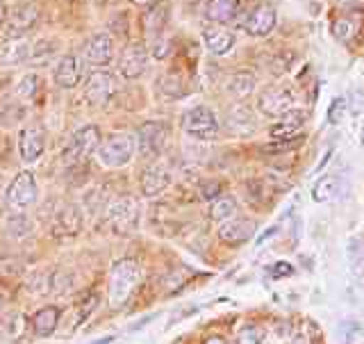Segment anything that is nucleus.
<instances>
[{"instance_id":"obj_33","label":"nucleus","mask_w":364,"mask_h":344,"mask_svg":"<svg viewBox=\"0 0 364 344\" xmlns=\"http://www.w3.org/2000/svg\"><path fill=\"white\" fill-rule=\"evenodd\" d=\"M333 34H335V39L348 43V41L353 39V34H355V26H353V21H348V19H344V16H339V19L333 23Z\"/></svg>"},{"instance_id":"obj_22","label":"nucleus","mask_w":364,"mask_h":344,"mask_svg":"<svg viewBox=\"0 0 364 344\" xmlns=\"http://www.w3.org/2000/svg\"><path fill=\"white\" fill-rule=\"evenodd\" d=\"M239 7H242L239 0H208L203 9V16L210 23H216V26H225V23L237 19Z\"/></svg>"},{"instance_id":"obj_24","label":"nucleus","mask_w":364,"mask_h":344,"mask_svg":"<svg viewBox=\"0 0 364 344\" xmlns=\"http://www.w3.org/2000/svg\"><path fill=\"white\" fill-rule=\"evenodd\" d=\"M30 60V46L26 39H3L0 43V64L16 66Z\"/></svg>"},{"instance_id":"obj_3","label":"nucleus","mask_w":364,"mask_h":344,"mask_svg":"<svg viewBox=\"0 0 364 344\" xmlns=\"http://www.w3.org/2000/svg\"><path fill=\"white\" fill-rule=\"evenodd\" d=\"M136 140L128 132H114L98 146V162L107 169H121L132 160Z\"/></svg>"},{"instance_id":"obj_39","label":"nucleus","mask_w":364,"mask_h":344,"mask_svg":"<svg viewBox=\"0 0 364 344\" xmlns=\"http://www.w3.org/2000/svg\"><path fill=\"white\" fill-rule=\"evenodd\" d=\"M341 335H344L346 342H355V340L362 335L360 324H355V322H346L344 326H341Z\"/></svg>"},{"instance_id":"obj_29","label":"nucleus","mask_w":364,"mask_h":344,"mask_svg":"<svg viewBox=\"0 0 364 344\" xmlns=\"http://www.w3.org/2000/svg\"><path fill=\"white\" fill-rule=\"evenodd\" d=\"M228 125H230V130L237 135H248V132H253L255 121L248 108H235L228 114Z\"/></svg>"},{"instance_id":"obj_23","label":"nucleus","mask_w":364,"mask_h":344,"mask_svg":"<svg viewBox=\"0 0 364 344\" xmlns=\"http://www.w3.org/2000/svg\"><path fill=\"white\" fill-rule=\"evenodd\" d=\"M57 324H60V308L55 306H46L32 315V330L39 338H50L57 330Z\"/></svg>"},{"instance_id":"obj_9","label":"nucleus","mask_w":364,"mask_h":344,"mask_svg":"<svg viewBox=\"0 0 364 344\" xmlns=\"http://www.w3.org/2000/svg\"><path fill=\"white\" fill-rule=\"evenodd\" d=\"M148 62H151V53H148L144 43L139 41L128 43L119 57V73L125 80H136L146 73Z\"/></svg>"},{"instance_id":"obj_8","label":"nucleus","mask_w":364,"mask_h":344,"mask_svg":"<svg viewBox=\"0 0 364 344\" xmlns=\"http://www.w3.org/2000/svg\"><path fill=\"white\" fill-rule=\"evenodd\" d=\"M168 125L164 121H148L136 132V146H139L141 157H157L168 144Z\"/></svg>"},{"instance_id":"obj_46","label":"nucleus","mask_w":364,"mask_h":344,"mask_svg":"<svg viewBox=\"0 0 364 344\" xmlns=\"http://www.w3.org/2000/svg\"><path fill=\"white\" fill-rule=\"evenodd\" d=\"M294 344H305V340H296Z\"/></svg>"},{"instance_id":"obj_32","label":"nucleus","mask_w":364,"mask_h":344,"mask_svg":"<svg viewBox=\"0 0 364 344\" xmlns=\"http://www.w3.org/2000/svg\"><path fill=\"white\" fill-rule=\"evenodd\" d=\"M98 308V294H89L87 299L80 303V308H77V313H75V319H73V328H77V326H82L87 319L91 317V313H94Z\"/></svg>"},{"instance_id":"obj_40","label":"nucleus","mask_w":364,"mask_h":344,"mask_svg":"<svg viewBox=\"0 0 364 344\" xmlns=\"http://www.w3.org/2000/svg\"><path fill=\"white\" fill-rule=\"evenodd\" d=\"M168 51H171V43L168 41H162V37L153 39V57H157V60H164V57H168Z\"/></svg>"},{"instance_id":"obj_48","label":"nucleus","mask_w":364,"mask_h":344,"mask_svg":"<svg viewBox=\"0 0 364 344\" xmlns=\"http://www.w3.org/2000/svg\"><path fill=\"white\" fill-rule=\"evenodd\" d=\"M362 144H364V128H362Z\"/></svg>"},{"instance_id":"obj_15","label":"nucleus","mask_w":364,"mask_h":344,"mask_svg":"<svg viewBox=\"0 0 364 344\" xmlns=\"http://www.w3.org/2000/svg\"><path fill=\"white\" fill-rule=\"evenodd\" d=\"M43 148H46V137L43 130L37 128V125H28L18 132V157L21 162L32 165L43 155Z\"/></svg>"},{"instance_id":"obj_16","label":"nucleus","mask_w":364,"mask_h":344,"mask_svg":"<svg viewBox=\"0 0 364 344\" xmlns=\"http://www.w3.org/2000/svg\"><path fill=\"white\" fill-rule=\"evenodd\" d=\"M55 83L64 87V89H73L80 85V80L85 75V66H82V60L75 55H62L60 60L55 64Z\"/></svg>"},{"instance_id":"obj_42","label":"nucleus","mask_w":364,"mask_h":344,"mask_svg":"<svg viewBox=\"0 0 364 344\" xmlns=\"http://www.w3.org/2000/svg\"><path fill=\"white\" fill-rule=\"evenodd\" d=\"M7 14H9V9H7V5H5V0H0V28L5 26Z\"/></svg>"},{"instance_id":"obj_41","label":"nucleus","mask_w":364,"mask_h":344,"mask_svg":"<svg viewBox=\"0 0 364 344\" xmlns=\"http://www.w3.org/2000/svg\"><path fill=\"white\" fill-rule=\"evenodd\" d=\"M291 273H294V267L289 262H278V265H273V269H271L273 278H284V276H291Z\"/></svg>"},{"instance_id":"obj_2","label":"nucleus","mask_w":364,"mask_h":344,"mask_svg":"<svg viewBox=\"0 0 364 344\" xmlns=\"http://www.w3.org/2000/svg\"><path fill=\"white\" fill-rule=\"evenodd\" d=\"M100 130L98 125L94 123H87L82 128H77L68 142L64 144V151H62V160L66 165H80L85 162L87 157H91L100 146Z\"/></svg>"},{"instance_id":"obj_31","label":"nucleus","mask_w":364,"mask_h":344,"mask_svg":"<svg viewBox=\"0 0 364 344\" xmlns=\"http://www.w3.org/2000/svg\"><path fill=\"white\" fill-rule=\"evenodd\" d=\"M157 89L159 94L166 96V98H180L185 94V87H182V80L176 78V75H162L157 83Z\"/></svg>"},{"instance_id":"obj_6","label":"nucleus","mask_w":364,"mask_h":344,"mask_svg":"<svg viewBox=\"0 0 364 344\" xmlns=\"http://www.w3.org/2000/svg\"><path fill=\"white\" fill-rule=\"evenodd\" d=\"M41 19V9L37 3H18L7 14V21L3 26V39H23V34L37 28Z\"/></svg>"},{"instance_id":"obj_35","label":"nucleus","mask_w":364,"mask_h":344,"mask_svg":"<svg viewBox=\"0 0 364 344\" xmlns=\"http://www.w3.org/2000/svg\"><path fill=\"white\" fill-rule=\"evenodd\" d=\"M346 110H348V100H346V96H337V98H333V103H330V108H328V121L337 125L341 119L346 117Z\"/></svg>"},{"instance_id":"obj_19","label":"nucleus","mask_w":364,"mask_h":344,"mask_svg":"<svg viewBox=\"0 0 364 344\" xmlns=\"http://www.w3.org/2000/svg\"><path fill=\"white\" fill-rule=\"evenodd\" d=\"M168 185H171V174L164 165H151V167L144 169L141 180H139V187H141L144 197L155 199L162 192H166Z\"/></svg>"},{"instance_id":"obj_14","label":"nucleus","mask_w":364,"mask_h":344,"mask_svg":"<svg viewBox=\"0 0 364 344\" xmlns=\"http://www.w3.org/2000/svg\"><path fill=\"white\" fill-rule=\"evenodd\" d=\"M82 57L91 66H107L114 57V39L107 32L91 34L82 48Z\"/></svg>"},{"instance_id":"obj_28","label":"nucleus","mask_w":364,"mask_h":344,"mask_svg":"<svg viewBox=\"0 0 364 344\" xmlns=\"http://www.w3.org/2000/svg\"><path fill=\"white\" fill-rule=\"evenodd\" d=\"M5 231L11 239H26L34 233V224L30 221V217H26L23 212H16V214L7 217Z\"/></svg>"},{"instance_id":"obj_47","label":"nucleus","mask_w":364,"mask_h":344,"mask_svg":"<svg viewBox=\"0 0 364 344\" xmlns=\"http://www.w3.org/2000/svg\"><path fill=\"white\" fill-rule=\"evenodd\" d=\"M0 311H3V296H0Z\"/></svg>"},{"instance_id":"obj_38","label":"nucleus","mask_w":364,"mask_h":344,"mask_svg":"<svg viewBox=\"0 0 364 344\" xmlns=\"http://www.w3.org/2000/svg\"><path fill=\"white\" fill-rule=\"evenodd\" d=\"M221 192H223V187L219 185V182H203L200 197H203L205 201H212V199H219V197H221Z\"/></svg>"},{"instance_id":"obj_44","label":"nucleus","mask_w":364,"mask_h":344,"mask_svg":"<svg viewBox=\"0 0 364 344\" xmlns=\"http://www.w3.org/2000/svg\"><path fill=\"white\" fill-rule=\"evenodd\" d=\"M203 344H228V342H225L223 338H216V335H214V338H210V340H205Z\"/></svg>"},{"instance_id":"obj_20","label":"nucleus","mask_w":364,"mask_h":344,"mask_svg":"<svg viewBox=\"0 0 364 344\" xmlns=\"http://www.w3.org/2000/svg\"><path fill=\"white\" fill-rule=\"evenodd\" d=\"M303 123H305V112L303 110H289L287 114H282L280 121L271 128V137L278 142H291V140H299V135L303 130Z\"/></svg>"},{"instance_id":"obj_18","label":"nucleus","mask_w":364,"mask_h":344,"mask_svg":"<svg viewBox=\"0 0 364 344\" xmlns=\"http://www.w3.org/2000/svg\"><path fill=\"white\" fill-rule=\"evenodd\" d=\"M235 41H237L235 32L228 30L225 26H216V23H212V26L203 30V43L212 55H228L235 48Z\"/></svg>"},{"instance_id":"obj_5","label":"nucleus","mask_w":364,"mask_h":344,"mask_svg":"<svg viewBox=\"0 0 364 344\" xmlns=\"http://www.w3.org/2000/svg\"><path fill=\"white\" fill-rule=\"evenodd\" d=\"M182 130L191 135L193 140L210 142L219 135V117L208 105H196L182 114Z\"/></svg>"},{"instance_id":"obj_1","label":"nucleus","mask_w":364,"mask_h":344,"mask_svg":"<svg viewBox=\"0 0 364 344\" xmlns=\"http://www.w3.org/2000/svg\"><path fill=\"white\" fill-rule=\"evenodd\" d=\"M139 281H141L139 262H134L130 258L114 262L112 271H109V303H112V308H121L128 303V299L136 290Z\"/></svg>"},{"instance_id":"obj_34","label":"nucleus","mask_w":364,"mask_h":344,"mask_svg":"<svg viewBox=\"0 0 364 344\" xmlns=\"http://www.w3.org/2000/svg\"><path fill=\"white\" fill-rule=\"evenodd\" d=\"M37 89H39V78L37 75H34V73L23 75V80L16 87V96L23 98V100H28V98H32L34 94H37Z\"/></svg>"},{"instance_id":"obj_43","label":"nucleus","mask_w":364,"mask_h":344,"mask_svg":"<svg viewBox=\"0 0 364 344\" xmlns=\"http://www.w3.org/2000/svg\"><path fill=\"white\" fill-rule=\"evenodd\" d=\"M273 233H278V226H271L269 231H264V235H262L259 239H257V244H262L264 239H269V237H273Z\"/></svg>"},{"instance_id":"obj_11","label":"nucleus","mask_w":364,"mask_h":344,"mask_svg":"<svg viewBox=\"0 0 364 344\" xmlns=\"http://www.w3.org/2000/svg\"><path fill=\"white\" fill-rule=\"evenodd\" d=\"M114 94H117V80H114V75L96 71V73H91L87 78L85 96H87V100L91 103V105H96V108L107 105Z\"/></svg>"},{"instance_id":"obj_4","label":"nucleus","mask_w":364,"mask_h":344,"mask_svg":"<svg viewBox=\"0 0 364 344\" xmlns=\"http://www.w3.org/2000/svg\"><path fill=\"white\" fill-rule=\"evenodd\" d=\"M102 224L114 235H132L139 226V205L132 199H121L107 205Z\"/></svg>"},{"instance_id":"obj_12","label":"nucleus","mask_w":364,"mask_h":344,"mask_svg":"<svg viewBox=\"0 0 364 344\" xmlns=\"http://www.w3.org/2000/svg\"><path fill=\"white\" fill-rule=\"evenodd\" d=\"M294 94L284 87H273L262 91L257 98V108L267 114V117H282L289 110H294Z\"/></svg>"},{"instance_id":"obj_7","label":"nucleus","mask_w":364,"mask_h":344,"mask_svg":"<svg viewBox=\"0 0 364 344\" xmlns=\"http://www.w3.org/2000/svg\"><path fill=\"white\" fill-rule=\"evenodd\" d=\"M37 180L30 174V171H21V174L9 182L7 194H5V201L11 210L16 212H26L28 208H32L37 203Z\"/></svg>"},{"instance_id":"obj_26","label":"nucleus","mask_w":364,"mask_h":344,"mask_svg":"<svg viewBox=\"0 0 364 344\" xmlns=\"http://www.w3.org/2000/svg\"><path fill=\"white\" fill-rule=\"evenodd\" d=\"M253 89H255V78L246 71L230 75V80H228V85H225V91L232 98H246L253 94Z\"/></svg>"},{"instance_id":"obj_21","label":"nucleus","mask_w":364,"mask_h":344,"mask_svg":"<svg viewBox=\"0 0 364 344\" xmlns=\"http://www.w3.org/2000/svg\"><path fill=\"white\" fill-rule=\"evenodd\" d=\"M168 14H171V7L166 3H162V0H157V3H153L144 11L141 23H144V32L148 34V37L151 39L162 37V32L168 23Z\"/></svg>"},{"instance_id":"obj_10","label":"nucleus","mask_w":364,"mask_h":344,"mask_svg":"<svg viewBox=\"0 0 364 344\" xmlns=\"http://www.w3.org/2000/svg\"><path fill=\"white\" fill-rule=\"evenodd\" d=\"M276 23H278L276 9L269 3H257L246 11L242 28L250 37H267V34H271L273 28H276Z\"/></svg>"},{"instance_id":"obj_37","label":"nucleus","mask_w":364,"mask_h":344,"mask_svg":"<svg viewBox=\"0 0 364 344\" xmlns=\"http://www.w3.org/2000/svg\"><path fill=\"white\" fill-rule=\"evenodd\" d=\"M71 285H73V276L66 271H57L50 276V290L53 292H68L71 290Z\"/></svg>"},{"instance_id":"obj_17","label":"nucleus","mask_w":364,"mask_h":344,"mask_svg":"<svg viewBox=\"0 0 364 344\" xmlns=\"http://www.w3.org/2000/svg\"><path fill=\"white\" fill-rule=\"evenodd\" d=\"M253 235H255V221L242 219V217H232V219H228L219 228V239L223 244H230V246L244 244Z\"/></svg>"},{"instance_id":"obj_27","label":"nucleus","mask_w":364,"mask_h":344,"mask_svg":"<svg viewBox=\"0 0 364 344\" xmlns=\"http://www.w3.org/2000/svg\"><path fill=\"white\" fill-rule=\"evenodd\" d=\"M237 212V201L235 197H228V194H221L219 199H214L210 205V219L225 224L228 219H232Z\"/></svg>"},{"instance_id":"obj_13","label":"nucleus","mask_w":364,"mask_h":344,"mask_svg":"<svg viewBox=\"0 0 364 344\" xmlns=\"http://www.w3.org/2000/svg\"><path fill=\"white\" fill-rule=\"evenodd\" d=\"M85 226V217L82 210L77 205L68 203L62 210H57V214L53 217V235L55 237H75L80 235Z\"/></svg>"},{"instance_id":"obj_25","label":"nucleus","mask_w":364,"mask_h":344,"mask_svg":"<svg viewBox=\"0 0 364 344\" xmlns=\"http://www.w3.org/2000/svg\"><path fill=\"white\" fill-rule=\"evenodd\" d=\"M339 187H341V180L335 174H328L323 178L316 180V185L312 187V199L316 203H328V201H335L339 197Z\"/></svg>"},{"instance_id":"obj_45","label":"nucleus","mask_w":364,"mask_h":344,"mask_svg":"<svg viewBox=\"0 0 364 344\" xmlns=\"http://www.w3.org/2000/svg\"><path fill=\"white\" fill-rule=\"evenodd\" d=\"M130 3H134V5H153V3H157V0H130Z\"/></svg>"},{"instance_id":"obj_30","label":"nucleus","mask_w":364,"mask_h":344,"mask_svg":"<svg viewBox=\"0 0 364 344\" xmlns=\"http://www.w3.org/2000/svg\"><path fill=\"white\" fill-rule=\"evenodd\" d=\"M348 265L353 273H360L364 269V242L360 237L348 239Z\"/></svg>"},{"instance_id":"obj_36","label":"nucleus","mask_w":364,"mask_h":344,"mask_svg":"<svg viewBox=\"0 0 364 344\" xmlns=\"http://www.w3.org/2000/svg\"><path fill=\"white\" fill-rule=\"evenodd\" d=\"M264 342V330L257 326H246L237 338V344H262Z\"/></svg>"}]
</instances>
